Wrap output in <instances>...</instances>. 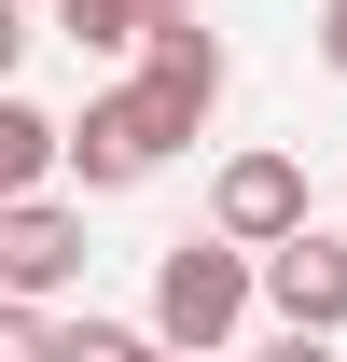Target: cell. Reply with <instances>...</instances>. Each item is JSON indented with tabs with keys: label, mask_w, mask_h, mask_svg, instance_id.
Returning a JSON list of instances; mask_svg holds the SVG:
<instances>
[{
	"label": "cell",
	"mask_w": 347,
	"mask_h": 362,
	"mask_svg": "<svg viewBox=\"0 0 347 362\" xmlns=\"http://www.w3.org/2000/svg\"><path fill=\"white\" fill-rule=\"evenodd\" d=\"M56 168H70V126H56V112H28V98H0V209H28Z\"/></svg>",
	"instance_id": "52a82bcc"
},
{
	"label": "cell",
	"mask_w": 347,
	"mask_h": 362,
	"mask_svg": "<svg viewBox=\"0 0 347 362\" xmlns=\"http://www.w3.org/2000/svg\"><path fill=\"white\" fill-rule=\"evenodd\" d=\"M14 56H28V14H14V0H0V84H14Z\"/></svg>",
	"instance_id": "8fae6325"
},
{
	"label": "cell",
	"mask_w": 347,
	"mask_h": 362,
	"mask_svg": "<svg viewBox=\"0 0 347 362\" xmlns=\"http://www.w3.org/2000/svg\"><path fill=\"white\" fill-rule=\"evenodd\" d=\"M181 139H195V126H181L153 84H111V98H84V126H70V168H84V195H126V181H153V168H167Z\"/></svg>",
	"instance_id": "7a4b0ae2"
},
{
	"label": "cell",
	"mask_w": 347,
	"mask_h": 362,
	"mask_svg": "<svg viewBox=\"0 0 347 362\" xmlns=\"http://www.w3.org/2000/svg\"><path fill=\"white\" fill-rule=\"evenodd\" d=\"M56 42H84V56H126V42H153V14H139V0H56Z\"/></svg>",
	"instance_id": "ba28073f"
},
{
	"label": "cell",
	"mask_w": 347,
	"mask_h": 362,
	"mask_svg": "<svg viewBox=\"0 0 347 362\" xmlns=\"http://www.w3.org/2000/svg\"><path fill=\"white\" fill-rule=\"evenodd\" d=\"M70 279H84V209H56V195L0 209V293H14V307H42Z\"/></svg>",
	"instance_id": "5b68a950"
},
{
	"label": "cell",
	"mask_w": 347,
	"mask_h": 362,
	"mask_svg": "<svg viewBox=\"0 0 347 362\" xmlns=\"http://www.w3.org/2000/svg\"><path fill=\"white\" fill-rule=\"evenodd\" d=\"M222 70H236V56H222V28H195V14H167V28L139 42V84L167 98L181 126H209V112H222Z\"/></svg>",
	"instance_id": "8992f818"
},
{
	"label": "cell",
	"mask_w": 347,
	"mask_h": 362,
	"mask_svg": "<svg viewBox=\"0 0 347 362\" xmlns=\"http://www.w3.org/2000/svg\"><path fill=\"white\" fill-rule=\"evenodd\" d=\"M139 14H153V28H167V14H195V0H139Z\"/></svg>",
	"instance_id": "5bb4252c"
},
{
	"label": "cell",
	"mask_w": 347,
	"mask_h": 362,
	"mask_svg": "<svg viewBox=\"0 0 347 362\" xmlns=\"http://www.w3.org/2000/svg\"><path fill=\"white\" fill-rule=\"evenodd\" d=\"M209 237H236V251L305 237V168H292V153H236V168L209 181Z\"/></svg>",
	"instance_id": "3957f363"
},
{
	"label": "cell",
	"mask_w": 347,
	"mask_h": 362,
	"mask_svg": "<svg viewBox=\"0 0 347 362\" xmlns=\"http://www.w3.org/2000/svg\"><path fill=\"white\" fill-rule=\"evenodd\" d=\"M0 362H56V320H42V307H14V293H0Z\"/></svg>",
	"instance_id": "30bf717a"
},
{
	"label": "cell",
	"mask_w": 347,
	"mask_h": 362,
	"mask_svg": "<svg viewBox=\"0 0 347 362\" xmlns=\"http://www.w3.org/2000/svg\"><path fill=\"white\" fill-rule=\"evenodd\" d=\"M56 362H181L167 334H126V320H56Z\"/></svg>",
	"instance_id": "9c48e42d"
},
{
	"label": "cell",
	"mask_w": 347,
	"mask_h": 362,
	"mask_svg": "<svg viewBox=\"0 0 347 362\" xmlns=\"http://www.w3.org/2000/svg\"><path fill=\"white\" fill-rule=\"evenodd\" d=\"M264 362H334V334H278V349H264Z\"/></svg>",
	"instance_id": "7c38bea8"
},
{
	"label": "cell",
	"mask_w": 347,
	"mask_h": 362,
	"mask_svg": "<svg viewBox=\"0 0 347 362\" xmlns=\"http://www.w3.org/2000/svg\"><path fill=\"white\" fill-rule=\"evenodd\" d=\"M319 56H334V70H347V0H334V14H319Z\"/></svg>",
	"instance_id": "4fadbf2b"
},
{
	"label": "cell",
	"mask_w": 347,
	"mask_h": 362,
	"mask_svg": "<svg viewBox=\"0 0 347 362\" xmlns=\"http://www.w3.org/2000/svg\"><path fill=\"white\" fill-rule=\"evenodd\" d=\"M250 307H264V251H236V237H167L153 251V334L181 362H222Z\"/></svg>",
	"instance_id": "6da1fadb"
},
{
	"label": "cell",
	"mask_w": 347,
	"mask_h": 362,
	"mask_svg": "<svg viewBox=\"0 0 347 362\" xmlns=\"http://www.w3.org/2000/svg\"><path fill=\"white\" fill-rule=\"evenodd\" d=\"M264 307H278V334H347V237H278L264 251Z\"/></svg>",
	"instance_id": "277c9868"
}]
</instances>
